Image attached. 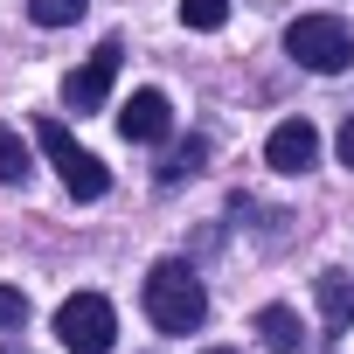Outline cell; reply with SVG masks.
I'll use <instances>...</instances> for the list:
<instances>
[{
	"label": "cell",
	"mask_w": 354,
	"mask_h": 354,
	"mask_svg": "<svg viewBox=\"0 0 354 354\" xmlns=\"http://www.w3.org/2000/svg\"><path fill=\"white\" fill-rule=\"evenodd\" d=\"M84 8H91V0H28V21L35 28H70Z\"/></svg>",
	"instance_id": "cell-12"
},
{
	"label": "cell",
	"mask_w": 354,
	"mask_h": 354,
	"mask_svg": "<svg viewBox=\"0 0 354 354\" xmlns=\"http://www.w3.org/2000/svg\"><path fill=\"white\" fill-rule=\"evenodd\" d=\"M118 42H97L91 56H84V70H70V84H63V97H70V111H97L104 97H111V84H118Z\"/></svg>",
	"instance_id": "cell-5"
},
{
	"label": "cell",
	"mask_w": 354,
	"mask_h": 354,
	"mask_svg": "<svg viewBox=\"0 0 354 354\" xmlns=\"http://www.w3.org/2000/svg\"><path fill=\"white\" fill-rule=\"evenodd\" d=\"M118 132H125V139H139V146H153V139H167V132H174V104H167L160 91H132V97H125V111H118Z\"/></svg>",
	"instance_id": "cell-7"
},
{
	"label": "cell",
	"mask_w": 354,
	"mask_h": 354,
	"mask_svg": "<svg viewBox=\"0 0 354 354\" xmlns=\"http://www.w3.org/2000/svg\"><path fill=\"white\" fill-rule=\"evenodd\" d=\"M340 167L354 174V111H347V125H340Z\"/></svg>",
	"instance_id": "cell-15"
},
{
	"label": "cell",
	"mask_w": 354,
	"mask_h": 354,
	"mask_svg": "<svg viewBox=\"0 0 354 354\" xmlns=\"http://www.w3.org/2000/svg\"><path fill=\"white\" fill-rule=\"evenodd\" d=\"M146 319H153L160 333H195V326L209 319V292H202V278H195L181 257H160V264L146 271Z\"/></svg>",
	"instance_id": "cell-1"
},
{
	"label": "cell",
	"mask_w": 354,
	"mask_h": 354,
	"mask_svg": "<svg viewBox=\"0 0 354 354\" xmlns=\"http://www.w3.org/2000/svg\"><path fill=\"white\" fill-rule=\"evenodd\" d=\"M202 153H209L202 139H188V146H174V153L160 160V181L174 188V181H188V174H202Z\"/></svg>",
	"instance_id": "cell-11"
},
{
	"label": "cell",
	"mask_w": 354,
	"mask_h": 354,
	"mask_svg": "<svg viewBox=\"0 0 354 354\" xmlns=\"http://www.w3.org/2000/svg\"><path fill=\"white\" fill-rule=\"evenodd\" d=\"M0 181H28V146H21V132L15 125H0Z\"/></svg>",
	"instance_id": "cell-10"
},
{
	"label": "cell",
	"mask_w": 354,
	"mask_h": 354,
	"mask_svg": "<svg viewBox=\"0 0 354 354\" xmlns=\"http://www.w3.org/2000/svg\"><path fill=\"white\" fill-rule=\"evenodd\" d=\"M257 340H264L271 354H299V313H292V306H264V313H257Z\"/></svg>",
	"instance_id": "cell-9"
},
{
	"label": "cell",
	"mask_w": 354,
	"mask_h": 354,
	"mask_svg": "<svg viewBox=\"0 0 354 354\" xmlns=\"http://www.w3.org/2000/svg\"><path fill=\"white\" fill-rule=\"evenodd\" d=\"M35 146H42V153L56 160V174H63V188H70L77 202H97V195L111 188V174H104V160H97V153H84V146H77V139H70V132H63L56 118H42V125H35Z\"/></svg>",
	"instance_id": "cell-4"
},
{
	"label": "cell",
	"mask_w": 354,
	"mask_h": 354,
	"mask_svg": "<svg viewBox=\"0 0 354 354\" xmlns=\"http://www.w3.org/2000/svg\"><path fill=\"white\" fill-rule=\"evenodd\" d=\"M285 49H292L299 70H313V77H340V70L354 63V28H347L340 15H299V21L285 28Z\"/></svg>",
	"instance_id": "cell-2"
},
{
	"label": "cell",
	"mask_w": 354,
	"mask_h": 354,
	"mask_svg": "<svg viewBox=\"0 0 354 354\" xmlns=\"http://www.w3.org/2000/svg\"><path fill=\"white\" fill-rule=\"evenodd\" d=\"M202 354H230V347H202Z\"/></svg>",
	"instance_id": "cell-16"
},
{
	"label": "cell",
	"mask_w": 354,
	"mask_h": 354,
	"mask_svg": "<svg viewBox=\"0 0 354 354\" xmlns=\"http://www.w3.org/2000/svg\"><path fill=\"white\" fill-rule=\"evenodd\" d=\"M181 21L188 28H223L230 21V0H181Z\"/></svg>",
	"instance_id": "cell-13"
},
{
	"label": "cell",
	"mask_w": 354,
	"mask_h": 354,
	"mask_svg": "<svg viewBox=\"0 0 354 354\" xmlns=\"http://www.w3.org/2000/svg\"><path fill=\"white\" fill-rule=\"evenodd\" d=\"M264 160H271L278 174H306V167L319 160V132H313L306 118H285V125H271V139H264Z\"/></svg>",
	"instance_id": "cell-6"
},
{
	"label": "cell",
	"mask_w": 354,
	"mask_h": 354,
	"mask_svg": "<svg viewBox=\"0 0 354 354\" xmlns=\"http://www.w3.org/2000/svg\"><path fill=\"white\" fill-rule=\"evenodd\" d=\"M21 319H28V299H21L15 285H0V333H15Z\"/></svg>",
	"instance_id": "cell-14"
},
{
	"label": "cell",
	"mask_w": 354,
	"mask_h": 354,
	"mask_svg": "<svg viewBox=\"0 0 354 354\" xmlns=\"http://www.w3.org/2000/svg\"><path fill=\"white\" fill-rule=\"evenodd\" d=\"M111 333H118V313L104 292H77L56 306V340L70 354H111Z\"/></svg>",
	"instance_id": "cell-3"
},
{
	"label": "cell",
	"mask_w": 354,
	"mask_h": 354,
	"mask_svg": "<svg viewBox=\"0 0 354 354\" xmlns=\"http://www.w3.org/2000/svg\"><path fill=\"white\" fill-rule=\"evenodd\" d=\"M313 292H319L326 326H333V333H347V326H354V278H347V271H319V278H313Z\"/></svg>",
	"instance_id": "cell-8"
}]
</instances>
